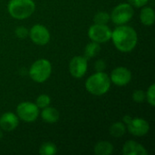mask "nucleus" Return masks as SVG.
I'll list each match as a JSON object with an SVG mask.
<instances>
[{"mask_svg": "<svg viewBox=\"0 0 155 155\" xmlns=\"http://www.w3.org/2000/svg\"><path fill=\"white\" fill-rule=\"evenodd\" d=\"M31 40L38 45H45L50 41V33L48 29L42 25H35L29 31Z\"/></svg>", "mask_w": 155, "mask_h": 155, "instance_id": "nucleus-9", "label": "nucleus"}, {"mask_svg": "<svg viewBox=\"0 0 155 155\" xmlns=\"http://www.w3.org/2000/svg\"><path fill=\"white\" fill-rule=\"evenodd\" d=\"M146 98H147V101H148V103L152 105V106H154L155 105V84H153L150 87H149V89H148V91H147V93H146Z\"/></svg>", "mask_w": 155, "mask_h": 155, "instance_id": "nucleus-22", "label": "nucleus"}, {"mask_svg": "<svg viewBox=\"0 0 155 155\" xmlns=\"http://www.w3.org/2000/svg\"><path fill=\"white\" fill-rule=\"evenodd\" d=\"M41 116L45 122H46L48 124H54L59 120L60 114H59L58 110H56L55 108L47 106V107L44 108V110L42 111Z\"/></svg>", "mask_w": 155, "mask_h": 155, "instance_id": "nucleus-14", "label": "nucleus"}, {"mask_svg": "<svg viewBox=\"0 0 155 155\" xmlns=\"http://www.w3.org/2000/svg\"><path fill=\"white\" fill-rule=\"evenodd\" d=\"M110 76L104 72H96L92 74L85 82L86 90L94 95H103L106 94L111 87Z\"/></svg>", "mask_w": 155, "mask_h": 155, "instance_id": "nucleus-2", "label": "nucleus"}, {"mask_svg": "<svg viewBox=\"0 0 155 155\" xmlns=\"http://www.w3.org/2000/svg\"><path fill=\"white\" fill-rule=\"evenodd\" d=\"M18 116H16L13 113H5L0 117V127L5 132H11L15 130L18 126Z\"/></svg>", "mask_w": 155, "mask_h": 155, "instance_id": "nucleus-12", "label": "nucleus"}, {"mask_svg": "<svg viewBox=\"0 0 155 155\" xmlns=\"http://www.w3.org/2000/svg\"><path fill=\"white\" fill-rule=\"evenodd\" d=\"M15 35L19 38V39H25V37H27L29 35V31L24 27V26H20V27H17L15 31Z\"/></svg>", "mask_w": 155, "mask_h": 155, "instance_id": "nucleus-23", "label": "nucleus"}, {"mask_svg": "<svg viewBox=\"0 0 155 155\" xmlns=\"http://www.w3.org/2000/svg\"><path fill=\"white\" fill-rule=\"evenodd\" d=\"M35 5L33 0H10L7 10L10 15L15 19L28 18L35 12Z\"/></svg>", "mask_w": 155, "mask_h": 155, "instance_id": "nucleus-3", "label": "nucleus"}, {"mask_svg": "<svg viewBox=\"0 0 155 155\" xmlns=\"http://www.w3.org/2000/svg\"><path fill=\"white\" fill-rule=\"evenodd\" d=\"M123 153L124 155H146L147 151L143 145L131 140L124 143Z\"/></svg>", "mask_w": 155, "mask_h": 155, "instance_id": "nucleus-13", "label": "nucleus"}, {"mask_svg": "<svg viewBox=\"0 0 155 155\" xmlns=\"http://www.w3.org/2000/svg\"><path fill=\"white\" fill-rule=\"evenodd\" d=\"M101 51V46L100 44L96 43V42H92L89 43L84 50V57L86 59L89 58H93L95 55H97L99 54V52Z\"/></svg>", "mask_w": 155, "mask_h": 155, "instance_id": "nucleus-17", "label": "nucleus"}, {"mask_svg": "<svg viewBox=\"0 0 155 155\" xmlns=\"http://www.w3.org/2000/svg\"><path fill=\"white\" fill-rule=\"evenodd\" d=\"M140 20L144 25H153L155 20L154 10L151 6H146L143 8L140 14Z\"/></svg>", "mask_w": 155, "mask_h": 155, "instance_id": "nucleus-15", "label": "nucleus"}, {"mask_svg": "<svg viewBox=\"0 0 155 155\" xmlns=\"http://www.w3.org/2000/svg\"><path fill=\"white\" fill-rule=\"evenodd\" d=\"M111 82L115 85L124 86L128 84L132 80V73L129 69L124 66H119L112 71L110 76Z\"/></svg>", "mask_w": 155, "mask_h": 155, "instance_id": "nucleus-10", "label": "nucleus"}, {"mask_svg": "<svg viewBox=\"0 0 155 155\" xmlns=\"http://www.w3.org/2000/svg\"><path fill=\"white\" fill-rule=\"evenodd\" d=\"M146 98L145 93L142 90H136L134 94H133V99L136 102V103H143Z\"/></svg>", "mask_w": 155, "mask_h": 155, "instance_id": "nucleus-24", "label": "nucleus"}, {"mask_svg": "<svg viewBox=\"0 0 155 155\" xmlns=\"http://www.w3.org/2000/svg\"><path fill=\"white\" fill-rule=\"evenodd\" d=\"M57 153V148L55 144L52 143H45L41 145L39 153L41 155H54Z\"/></svg>", "mask_w": 155, "mask_h": 155, "instance_id": "nucleus-19", "label": "nucleus"}, {"mask_svg": "<svg viewBox=\"0 0 155 155\" xmlns=\"http://www.w3.org/2000/svg\"><path fill=\"white\" fill-rule=\"evenodd\" d=\"M16 113L19 119L26 123L35 122L39 115V108L31 102H23L16 107Z\"/></svg>", "mask_w": 155, "mask_h": 155, "instance_id": "nucleus-7", "label": "nucleus"}, {"mask_svg": "<svg viewBox=\"0 0 155 155\" xmlns=\"http://www.w3.org/2000/svg\"><path fill=\"white\" fill-rule=\"evenodd\" d=\"M51 103V99L47 94H41L36 98V102L35 104L37 105L38 108H45L47 106H49Z\"/></svg>", "mask_w": 155, "mask_h": 155, "instance_id": "nucleus-21", "label": "nucleus"}, {"mask_svg": "<svg viewBox=\"0 0 155 155\" xmlns=\"http://www.w3.org/2000/svg\"><path fill=\"white\" fill-rule=\"evenodd\" d=\"M125 132H126V126L124 123L117 122L112 124L110 127V134L116 138L122 137L123 135H124Z\"/></svg>", "mask_w": 155, "mask_h": 155, "instance_id": "nucleus-18", "label": "nucleus"}, {"mask_svg": "<svg viewBox=\"0 0 155 155\" xmlns=\"http://www.w3.org/2000/svg\"><path fill=\"white\" fill-rule=\"evenodd\" d=\"M2 137H3V133H2V131L0 130V140L2 139Z\"/></svg>", "mask_w": 155, "mask_h": 155, "instance_id": "nucleus-27", "label": "nucleus"}, {"mask_svg": "<svg viewBox=\"0 0 155 155\" xmlns=\"http://www.w3.org/2000/svg\"><path fill=\"white\" fill-rule=\"evenodd\" d=\"M87 59L84 56H74L69 64V71L73 77L81 78L87 71Z\"/></svg>", "mask_w": 155, "mask_h": 155, "instance_id": "nucleus-11", "label": "nucleus"}, {"mask_svg": "<svg viewBox=\"0 0 155 155\" xmlns=\"http://www.w3.org/2000/svg\"><path fill=\"white\" fill-rule=\"evenodd\" d=\"M52 73V65L47 59L36 60L30 67L29 75L36 83H44Z\"/></svg>", "mask_w": 155, "mask_h": 155, "instance_id": "nucleus-4", "label": "nucleus"}, {"mask_svg": "<svg viewBox=\"0 0 155 155\" xmlns=\"http://www.w3.org/2000/svg\"><path fill=\"white\" fill-rule=\"evenodd\" d=\"M114 151V146L111 143L106 141H101L94 146V152L96 155H109Z\"/></svg>", "mask_w": 155, "mask_h": 155, "instance_id": "nucleus-16", "label": "nucleus"}, {"mask_svg": "<svg viewBox=\"0 0 155 155\" xmlns=\"http://www.w3.org/2000/svg\"><path fill=\"white\" fill-rule=\"evenodd\" d=\"M128 3L135 7H142L143 5H145L148 2V0H127Z\"/></svg>", "mask_w": 155, "mask_h": 155, "instance_id": "nucleus-25", "label": "nucleus"}, {"mask_svg": "<svg viewBox=\"0 0 155 155\" xmlns=\"http://www.w3.org/2000/svg\"><path fill=\"white\" fill-rule=\"evenodd\" d=\"M134 11L133 8V5H131L129 3L126 4H121L115 6L110 15V18H112L113 22L118 25H124L128 23L134 16Z\"/></svg>", "mask_w": 155, "mask_h": 155, "instance_id": "nucleus-6", "label": "nucleus"}, {"mask_svg": "<svg viewBox=\"0 0 155 155\" xmlns=\"http://www.w3.org/2000/svg\"><path fill=\"white\" fill-rule=\"evenodd\" d=\"M114 45L121 52H131L137 45L136 31L128 25H119L112 32Z\"/></svg>", "mask_w": 155, "mask_h": 155, "instance_id": "nucleus-1", "label": "nucleus"}, {"mask_svg": "<svg viewBox=\"0 0 155 155\" xmlns=\"http://www.w3.org/2000/svg\"><path fill=\"white\" fill-rule=\"evenodd\" d=\"M106 67V64L104 60H98L95 63V70L96 72H103Z\"/></svg>", "mask_w": 155, "mask_h": 155, "instance_id": "nucleus-26", "label": "nucleus"}, {"mask_svg": "<svg viewBox=\"0 0 155 155\" xmlns=\"http://www.w3.org/2000/svg\"><path fill=\"white\" fill-rule=\"evenodd\" d=\"M123 120L124 123L127 125L129 133L134 136H143L150 130L149 123L143 118H133L130 115H125L124 116Z\"/></svg>", "mask_w": 155, "mask_h": 155, "instance_id": "nucleus-5", "label": "nucleus"}, {"mask_svg": "<svg viewBox=\"0 0 155 155\" xmlns=\"http://www.w3.org/2000/svg\"><path fill=\"white\" fill-rule=\"evenodd\" d=\"M88 36L93 42L98 44L106 43L112 37V31L106 25L94 24L88 30Z\"/></svg>", "mask_w": 155, "mask_h": 155, "instance_id": "nucleus-8", "label": "nucleus"}, {"mask_svg": "<svg viewBox=\"0 0 155 155\" xmlns=\"http://www.w3.org/2000/svg\"><path fill=\"white\" fill-rule=\"evenodd\" d=\"M110 21V15L105 12H99L94 16V22L97 25H106Z\"/></svg>", "mask_w": 155, "mask_h": 155, "instance_id": "nucleus-20", "label": "nucleus"}]
</instances>
